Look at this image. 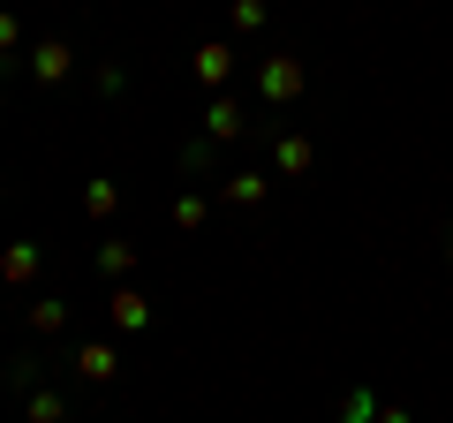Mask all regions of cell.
I'll list each match as a JSON object with an SVG mask.
<instances>
[{
	"mask_svg": "<svg viewBox=\"0 0 453 423\" xmlns=\"http://www.w3.org/2000/svg\"><path fill=\"white\" fill-rule=\"evenodd\" d=\"M280 166H288V174H303V166H310V144H303V136H288V144H280Z\"/></svg>",
	"mask_w": 453,
	"mask_h": 423,
	"instance_id": "obj_10",
	"label": "cell"
},
{
	"mask_svg": "<svg viewBox=\"0 0 453 423\" xmlns=\"http://www.w3.org/2000/svg\"><path fill=\"white\" fill-rule=\"evenodd\" d=\"M378 423H408V416H401V408H378Z\"/></svg>",
	"mask_w": 453,
	"mask_h": 423,
	"instance_id": "obj_14",
	"label": "cell"
},
{
	"mask_svg": "<svg viewBox=\"0 0 453 423\" xmlns=\"http://www.w3.org/2000/svg\"><path fill=\"white\" fill-rule=\"evenodd\" d=\"M113 326H121V333H144L151 326V303L136 288H121V295H113Z\"/></svg>",
	"mask_w": 453,
	"mask_h": 423,
	"instance_id": "obj_2",
	"label": "cell"
},
{
	"mask_svg": "<svg viewBox=\"0 0 453 423\" xmlns=\"http://www.w3.org/2000/svg\"><path fill=\"white\" fill-rule=\"evenodd\" d=\"M257 91H265V98H280V106H288V98L303 91V61H295V53H280V61H265Z\"/></svg>",
	"mask_w": 453,
	"mask_h": 423,
	"instance_id": "obj_1",
	"label": "cell"
},
{
	"mask_svg": "<svg viewBox=\"0 0 453 423\" xmlns=\"http://www.w3.org/2000/svg\"><path fill=\"white\" fill-rule=\"evenodd\" d=\"M61 416H68V408L53 401V393H38V401H31V423H61Z\"/></svg>",
	"mask_w": 453,
	"mask_h": 423,
	"instance_id": "obj_12",
	"label": "cell"
},
{
	"mask_svg": "<svg viewBox=\"0 0 453 423\" xmlns=\"http://www.w3.org/2000/svg\"><path fill=\"white\" fill-rule=\"evenodd\" d=\"M31 68H38L46 83H61V76H68V46H38V61H31Z\"/></svg>",
	"mask_w": 453,
	"mask_h": 423,
	"instance_id": "obj_8",
	"label": "cell"
},
{
	"mask_svg": "<svg viewBox=\"0 0 453 423\" xmlns=\"http://www.w3.org/2000/svg\"><path fill=\"white\" fill-rule=\"evenodd\" d=\"M211 136H242V106H234V98H211Z\"/></svg>",
	"mask_w": 453,
	"mask_h": 423,
	"instance_id": "obj_4",
	"label": "cell"
},
{
	"mask_svg": "<svg viewBox=\"0 0 453 423\" xmlns=\"http://www.w3.org/2000/svg\"><path fill=\"white\" fill-rule=\"evenodd\" d=\"M446 250H453V242H446Z\"/></svg>",
	"mask_w": 453,
	"mask_h": 423,
	"instance_id": "obj_15",
	"label": "cell"
},
{
	"mask_svg": "<svg viewBox=\"0 0 453 423\" xmlns=\"http://www.w3.org/2000/svg\"><path fill=\"white\" fill-rule=\"evenodd\" d=\"M226 196H234V204H257V196H265V174H234V181H226Z\"/></svg>",
	"mask_w": 453,
	"mask_h": 423,
	"instance_id": "obj_9",
	"label": "cell"
},
{
	"mask_svg": "<svg viewBox=\"0 0 453 423\" xmlns=\"http://www.w3.org/2000/svg\"><path fill=\"white\" fill-rule=\"evenodd\" d=\"M8 46H16V16H0V53H8Z\"/></svg>",
	"mask_w": 453,
	"mask_h": 423,
	"instance_id": "obj_13",
	"label": "cell"
},
{
	"mask_svg": "<svg viewBox=\"0 0 453 423\" xmlns=\"http://www.w3.org/2000/svg\"><path fill=\"white\" fill-rule=\"evenodd\" d=\"M226 68H234L226 46H196V83H226Z\"/></svg>",
	"mask_w": 453,
	"mask_h": 423,
	"instance_id": "obj_3",
	"label": "cell"
},
{
	"mask_svg": "<svg viewBox=\"0 0 453 423\" xmlns=\"http://www.w3.org/2000/svg\"><path fill=\"white\" fill-rule=\"evenodd\" d=\"M265 23V0H234V31H257Z\"/></svg>",
	"mask_w": 453,
	"mask_h": 423,
	"instance_id": "obj_11",
	"label": "cell"
},
{
	"mask_svg": "<svg viewBox=\"0 0 453 423\" xmlns=\"http://www.w3.org/2000/svg\"><path fill=\"white\" fill-rule=\"evenodd\" d=\"M76 371L91 378V386H106V378H113V348H83V356H76Z\"/></svg>",
	"mask_w": 453,
	"mask_h": 423,
	"instance_id": "obj_5",
	"label": "cell"
},
{
	"mask_svg": "<svg viewBox=\"0 0 453 423\" xmlns=\"http://www.w3.org/2000/svg\"><path fill=\"white\" fill-rule=\"evenodd\" d=\"M340 423H378V401H371V393H348V401H340Z\"/></svg>",
	"mask_w": 453,
	"mask_h": 423,
	"instance_id": "obj_7",
	"label": "cell"
},
{
	"mask_svg": "<svg viewBox=\"0 0 453 423\" xmlns=\"http://www.w3.org/2000/svg\"><path fill=\"white\" fill-rule=\"evenodd\" d=\"M0 273H8V280H31V273H38V250H31V242H16L8 258H0Z\"/></svg>",
	"mask_w": 453,
	"mask_h": 423,
	"instance_id": "obj_6",
	"label": "cell"
}]
</instances>
